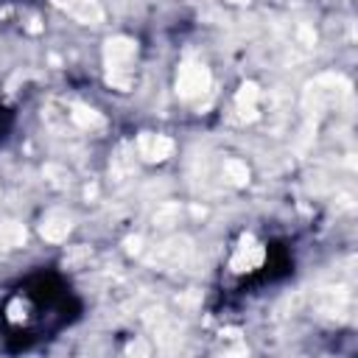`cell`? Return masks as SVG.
<instances>
[{
	"label": "cell",
	"instance_id": "obj_1",
	"mask_svg": "<svg viewBox=\"0 0 358 358\" xmlns=\"http://www.w3.org/2000/svg\"><path fill=\"white\" fill-rule=\"evenodd\" d=\"M137 56V42L129 36H112L103 45V62H106V81L115 90L131 87V62Z\"/></svg>",
	"mask_w": 358,
	"mask_h": 358
},
{
	"label": "cell",
	"instance_id": "obj_2",
	"mask_svg": "<svg viewBox=\"0 0 358 358\" xmlns=\"http://www.w3.org/2000/svg\"><path fill=\"white\" fill-rule=\"evenodd\" d=\"M207 90H210V70H207L201 62L187 59V62L179 67V78H176V92H179V98L196 101V98H201Z\"/></svg>",
	"mask_w": 358,
	"mask_h": 358
},
{
	"label": "cell",
	"instance_id": "obj_3",
	"mask_svg": "<svg viewBox=\"0 0 358 358\" xmlns=\"http://www.w3.org/2000/svg\"><path fill=\"white\" fill-rule=\"evenodd\" d=\"M137 154L148 162H162L173 154V140L165 137V134H151V131H143L137 137Z\"/></svg>",
	"mask_w": 358,
	"mask_h": 358
},
{
	"label": "cell",
	"instance_id": "obj_4",
	"mask_svg": "<svg viewBox=\"0 0 358 358\" xmlns=\"http://www.w3.org/2000/svg\"><path fill=\"white\" fill-rule=\"evenodd\" d=\"M338 81H341V78H336V76H322V78H316L313 84H308L305 103H308V106L313 103L316 112L324 109V106H330V103L338 98V92H344V90H336Z\"/></svg>",
	"mask_w": 358,
	"mask_h": 358
},
{
	"label": "cell",
	"instance_id": "obj_5",
	"mask_svg": "<svg viewBox=\"0 0 358 358\" xmlns=\"http://www.w3.org/2000/svg\"><path fill=\"white\" fill-rule=\"evenodd\" d=\"M263 263V246L252 238V235H243L241 238V246H238V252H235V257H232V271H252V268H257Z\"/></svg>",
	"mask_w": 358,
	"mask_h": 358
},
{
	"label": "cell",
	"instance_id": "obj_6",
	"mask_svg": "<svg viewBox=\"0 0 358 358\" xmlns=\"http://www.w3.org/2000/svg\"><path fill=\"white\" fill-rule=\"evenodd\" d=\"M257 98H260V90L255 81H243L238 95H235V106H238V117L241 120H257Z\"/></svg>",
	"mask_w": 358,
	"mask_h": 358
},
{
	"label": "cell",
	"instance_id": "obj_7",
	"mask_svg": "<svg viewBox=\"0 0 358 358\" xmlns=\"http://www.w3.org/2000/svg\"><path fill=\"white\" fill-rule=\"evenodd\" d=\"M70 229H73V224H70V218L62 215V213H50V215H45L42 224H39V235H42L45 241H53V243L64 241V238L70 235Z\"/></svg>",
	"mask_w": 358,
	"mask_h": 358
},
{
	"label": "cell",
	"instance_id": "obj_8",
	"mask_svg": "<svg viewBox=\"0 0 358 358\" xmlns=\"http://www.w3.org/2000/svg\"><path fill=\"white\" fill-rule=\"evenodd\" d=\"M56 6L67 8L81 22H92V25L101 22V6H98V0H56Z\"/></svg>",
	"mask_w": 358,
	"mask_h": 358
},
{
	"label": "cell",
	"instance_id": "obj_9",
	"mask_svg": "<svg viewBox=\"0 0 358 358\" xmlns=\"http://www.w3.org/2000/svg\"><path fill=\"white\" fill-rule=\"evenodd\" d=\"M187 252H190V243L182 238H176V241H168V243H162L159 249H157V255H154V260L159 263V266H179L185 257H187Z\"/></svg>",
	"mask_w": 358,
	"mask_h": 358
},
{
	"label": "cell",
	"instance_id": "obj_10",
	"mask_svg": "<svg viewBox=\"0 0 358 358\" xmlns=\"http://www.w3.org/2000/svg\"><path fill=\"white\" fill-rule=\"evenodd\" d=\"M70 120H73L78 129H98V126H103V115L95 112L92 106H84V103H73Z\"/></svg>",
	"mask_w": 358,
	"mask_h": 358
},
{
	"label": "cell",
	"instance_id": "obj_11",
	"mask_svg": "<svg viewBox=\"0 0 358 358\" xmlns=\"http://www.w3.org/2000/svg\"><path fill=\"white\" fill-rule=\"evenodd\" d=\"M25 243V227L17 221L0 224V249H17Z\"/></svg>",
	"mask_w": 358,
	"mask_h": 358
},
{
	"label": "cell",
	"instance_id": "obj_12",
	"mask_svg": "<svg viewBox=\"0 0 358 358\" xmlns=\"http://www.w3.org/2000/svg\"><path fill=\"white\" fill-rule=\"evenodd\" d=\"M344 302H347L344 288H324V291H319V308L324 313H338Z\"/></svg>",
	"mask_w": 358,
	"mask_h": 358
},
{
	"label": "cell",
	"instance_id": "obj_13",
	"mask_svg": "<svg viewBox=\"0 0 358 358\" xmlns=\"http://www.w3.org/2000/svg\"><path fill=\"white\" fill-rule=\"evenodd\" d=\"M224 176H227L229 185L243 187V185L249 182V168H246V162H241V159H227V162H224Z\"/></svg>",
	"mask_w": 358,
	"mask_h": 358
},
{
	"label": "cell",
	"instance_id": "obj_14",
	"mask_svg": "<svg viewBox=\"0 0 358 358\" xmlns=\"http://www.w3.org/2000/svg\"><path fill=\"white\" fill-rule=\"evenodd\" d=\"M176 218H179V207L176 204H165L162 210L154 213V224L157 227H171V224H176Z\"/></svg>",
	"mask_w": 358,
	"mask_h": 358
},
{
	"label": "cell",
	"instance_id": "obj_15",
	"mask_svg": "<svg viewBox=\"0 0 358 358\" xmlns=\"http://www.w3.org/2000/svg\"><path fill=\"white\" fill-rule=\"evenodd\" d=\"M131 168H134V162L126 157V145H120V151H117V157L112 162V173L115 176H126V173H131Z\"/></svg>",
	"mask_w": 358,
	"mask_h": 358
},
{
	"label": "cell",
	"instance_id": "obj_16",
	"mask_svg": "<svg viewBox=\"0 0 358 358\" xmlns=\"http://www.w3.org/2000/svg\"><path fill=\"white\" fill-rule=\"evenodd\" d=\"M45 176H50V182H53L56 187L67 185V179H70V173H67V171H62V168H56V165H48V168H45Z\"/></svg>",
	"mask_w": 358,
	"mask_h": 358
},
{
	"label": "cell",
	"instance_id": "obj_17",
	"mask_svg": "<svg viewBox=\"0 0 358 358\" xmlns=\"http://www.w3.org/2000/svg\"><path fill=\"white\" fill-rule=\"evenodd\" d=\"M129 352L131 355H145L148 352V344L145 341H134V344H129Z\"/></svg>",
	"mask_w": 358,
	"mask_h": 358
},
{
	"label": "cell",
	"instance_id": "obj_18",
	"mask_svg": "<svg viewBox=\"0 0 358 358\" xmlns=\"http://www.w3.org/2000/svg\"><path fill=\"white\" fill-rule=\"evenodd\" d=\"M229 3H246V0H229Z\"/></svg>",
	"mask_w": 358,
	"mask_h": 358
}]
</instances>
